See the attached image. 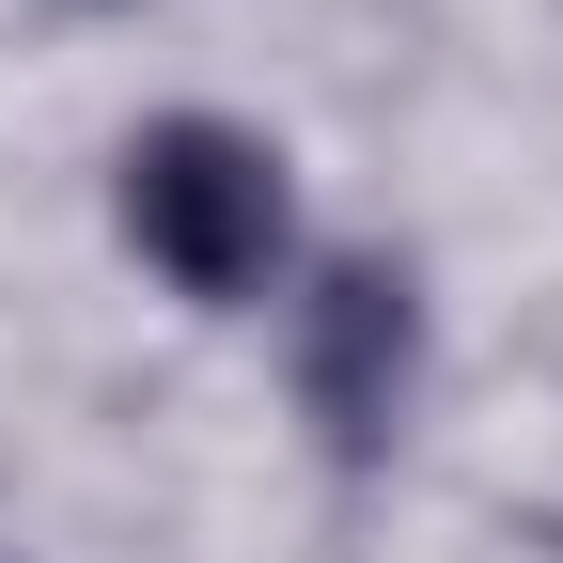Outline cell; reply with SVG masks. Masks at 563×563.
Wrapping results in <instances>:
<instances>
[{
	"mask_svg": "<svg viewBox=\"0 0 563 563\" xmlns=\"http://www.w3.org/2000/svg\"><path fill=\"white\" fill-rule=\"evenodd\" d=\"M125 235L157 251L188 298H251L282 266V157L220 110H173L125 141Z\"/></svg>",
	"mask_w": 563,
	"mask_h": 563,
	"instance_id": "1",
	"label": "cell"
},
{
	"mask_svg": "<svg viewBox=\"0 0 563 563\" xmlns=\"http://www.w3.org/2000/svg\"><path fill=\"white\" fill-rule=\"evenodd\" d=\"M298 376H313V422H329L344 454L391 439V407H407V282H391V266H329Z\"/></svg>",
	"mask_w": 563,
	"mask_h": 563,
	"instance_id": "2",
	"label": "cell"
}]
</instances>
